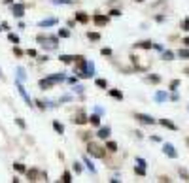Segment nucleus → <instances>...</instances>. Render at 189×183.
Segmentation results:
<instances>
[{
	"label": "nucleus",
	"instance_id": "39",
	"mask_svg": "<svg viewBox=\"0 0 189 183\" xmlns=\"http://www.w3.org/2000/svg\"><path fill=\"white\" fill-rule=\"evenodd\" d=\"M181 29H184V30H189V17L184 21V23H181Z\"/></svg>",
	"mask_w": 189,
	"mask_h": 183
},
{
	"label": "nucleus",
	"instance_id": "2",
	"mask_svg": "<svg viewBox=\"0 0 189 183\" xmlns=\"http://www.w3.org/2000/svg\"><path fill=\"white\" fill-rule=\"evenodd\" d=\"M40 44H42V47H46V49H57V38L55 36H40L36 38Z\"/></svg>",
	"mask_w": 189,
	"mask_h": 183
},
{
	"label": "nucleus",
	"instance_id": "17",
	"mask_svg": "<svg viewBox=\"0 0 189 183\" xmlns=\"http://www.w3.org/2000/svg\"><path fill=\"white\" fill-rule=\"evenodd\" d=\"M57 25V19H46V21H40V26H53Z\"/></svg>",
	"mask_w": 189,
	"mask_h": 183
},
{
	"label": "nucleus",
	"instance_id": "45",
	"mask_svg": "<svg viewBox=\"0 0 189 183\" xmlns=\"http://www.w3.org/2000/svg\"><path fill=\"white\" fill-rule=\"evenodd\" d=\"M181 44H185V45L189 47V36H187V38H184V42H181Z\"/></svg>",
	"mask_w": 189,
	"mask_h": 183
},
{
	"label": "nucleus",
	"instance_id": "33",
	"mask_svg": "<svg viewBox=\"0 0 189 183\" xmlns=\"http://www.w3.org/2000/svg\"><path fill=\"white\" fill-rule=\"evenodd\" d=\"M100 53L104 55V57H110V55H112V49H110V47H102V49H100Z\"/></svg>",
	"mask_w": 189,
	"mask_h": 183
},
{
	"label": "nucleus",
	"instance_id": "11",
	"mask_svg": "<svg viewBox=\"0 0 189 183\" xmlns=\"http://www.w3.org/2000/svg\"><path fill=\"white\" fill-rule=\"evenodd\" d=\"M96 136H99L100 140H106L110 136V129L108 126H102V129H99V132H96Z\"/></svg>",
	"mask_w": 189,
	"mask_h": 183
},
{
	"label": "nucleus",
	"instance_id": "1",
	"mask_svg": "<svg viewBox=\"0 0 189 183\" xmlns=\"http://www.w3.org/2000/svg\"><path fill=\"white\" fill-rule=\"evenodd\" d=\"M87 153L91 155V157H96V159H104V157H106V151H104V147L96 145V144H93V142L87 144Z\"/></svg>",
	"mask_w": 189,
	"mask_h": 183
},
{
	"label": "nucleus",
	"instance_id": "30",
	"mask_svg": "<svg viewBox=\"0 0 189 183\" xmlns=\"http://www.w3.org/2000/svg\"><path fill=\"white\" fill-rule=\"evenodd\" d=\"M13 168H15L17 172H27V168H25V164H21V163H15L13 164Z\"/></svg>",
	"mask_w": 189,
	"mask_h": 183
},
{
	"label": "nucleus",
	"instance_id": "42",
	"mask_svg": "<svg viewBox=\"0 0 189 183\" xmlns=\"http://www.w3.org/2000/svg\"><path fill=\"white\" fill-rule=\"evenodd\" d=\"M13 53H15V55H17V57H21V55H23V51H21V49H19V47H13Z\"/></svg>",
	"mask_w": 189,
	"mask_h": 183
},
{
	"label": "nucleus",
	"instance_id": "18",
	"mask_svg": "<svg viewBox=\"0 0 189 183\" xmlns=\"http://www.w3.org/2000/svg\"><path fill=\"white\" fill-rule=\"evenodd\" d=\"M61 60L65 62V64H70V62L76 60V57H72V55H61Z\"/></svg>",
	"mask_w": 189,
	"mask_h": 183
},
{
	"label": "nucleus",
	"instance_id": "25",
	"mask_svg": "<svg viewBox=\"0 0 189 183\" xmlns=\"http://www.w3.org/2000/svg\"><path fill=\"white\" fill-rule=\"evenodd\" d=\"M83 163H85V164H87V168H89V170H91V172H93V174L96 172V168L93 166V163H91V160H89L87 157H85V159H83Z\"/></svg>",
	"mask_w": 189,
	"mask_h": 183
},
{
	"label": "nucleus",
	"instance_id": "12",
	"mask_svg": "<svg viewBox=\"0 0 189 183\" xmlns=\"http://www.w3.org/2000/svg\"><path fill=\"white\" fill-rule=\"evenodd\" d=\"M134 47H142V49H151V47H157V44H153V42H140V44H134Z\"/></svg>",
	"mask_w": 189,
	"mask_h": 183
},
{
	"label": "nucleus",
	"instance_id": "41",
	"mask_svg": "<svg viewBox=\"0 0 189 183\" xmlns=\"http://www.w3.org/2000/svg\"><path fill=\"white\" fill-rule=\"evenodd\" d=\"M180 175H181L184 179H187V178H189V175H187V170H184V168H180Z\"/></svg>",
	"mask_w": 189,
	"mask_h": 183
},
{
	"label": "nucleus",
	"instance_id": "37",
	"mask_svg": "<svg viewBox=\"0 0 189 183\" xmlns=\"http://www.w3.org/2000/svg\"><path fill=\"white\" fill-rule=\"evenodd\" d=\"M15 123H17V125L21 126V129H25V126H27V125H25V121H23V119H21V117H17V119H15Z\"/></svg>",
	"mask_w": 189,
	"mask_h": 183
},
{
	"label": "nucleus",
	"instance_id": "29",
	"mask_svg": "<svg viewBox=\"0 0 189 183\" xmlns=\"http://www.w3.org/2000/svg\"><path fill=\"white\" fill-rule=\"evenodd\" d=\"M57 36H59V38H68V36H70V32H68L66 29H61V30H59V34H57Z\"/></svg>",
	"mask_w": 189,
	"mask_h": 183
},
{
	"label": "nucleus",
	"instance_id": "23",
	"mask_svg": "<svg viewBox=\"0 0 189 183\" xmlns=\"http://www.w3.org/2000/svg\"><path fill=\"white\" fill-rule=\"evenodd\" d=\"M178 57H180V59H189V49H180V51H178Z\"/></svg>",
	"mask_w": 189,
	"mask_h": 183
},
{
	"label": "nucleus",
	"instance_id": "31",
	"mask_svg": "<svg viewBox=\"0 0 189 183\" xmlns=\"http://www.w3.org/2000/svg\"><path fill=\"white\" fill-rule=\"evenodd\" d=\"M172 57H174L172 51H165V53H163V59H165V60H172Z\"/></svg>",
	"mask_w": 189,
	"mask_h": 183
},
{
	"label": "nucleus",
	"instance_id": "34",
	"mask_svg": "<svg viewBox=\"0 0 189 183\" xmlns=\"http://www.w3.org/2000/svg\"><path fill=\"white\" fill-rule=\"evenodd\" d=\"M74 172L76 174H81V164L80 163H74Z\"/></svg>",
	"mask_w": 189,
	"mask_h": 183
},
{
	"label": "nucleus",
	"instance_id": "21",
	"mask_svg": "<svg viewBox=\"0 0 189 183\" xmlns=\"http://www.w3.org/2000/svg\"><path fill=\"white\" fill-rule=\"evenodd\" d=\"M95 85L99 87V89H108V81H106V79H96Z\"/></svg>",
	"mask_w": 189,
	"mask_h": 183
},
{
	"label": "nucleus",
	"instance_id": "44",
	"mask_svg": "<svg viewBox=\"0 0 189 183\" xmlns=\"http://www.w3.org/2000/svg\"><path fill=\"white\" fill-rule=\"evenodd\" d=\"M136 163H138L140 166H146V160H144V159H136Z\"/></svg>",
	"mask_w": 189,
	"mask_h": 183
},
{
	"label": "nucleus",
	"instance_id": "9",
	"mask_svg": "<svg viewBox=\"0 0 189 183\" xmlns=\"http://www.w3.org/2000/svg\"><path fill=\"white\" fill-rule=\"evenodd\" d=\"M74 19L78 21V23H83V25H85L87 21H89V15H87V13H83V11H78V13L74 15Z\"/></svg>",
	"mask_w": 189,
	"mask_h": 183
},
{
	"label": "nucleus",
	"instance_id": "35",
	"mask_svg": "<svg viewBox=\"0 0 189 183\" xmlns=\"http://www.w3.org/2000/svg\"><path fill=\"white\" fill-rule=\"evenodd\" d=\"M110 15H112V17H119V15H121V10H112Z\"/></svg>",
	"mask_w": 189,
	"mask_h": 183
},
{
	"label": "nucleus",
	"instance_id": "20",
	"mask_svg": "<svg viewBox=\"0 0 189 183\" xmlns=\"http://www.w3.org/2000/svg\"><path fill=\"white\" fill-rule=\"evenodd\" d=\"M87 38H89L91 42H99V40H100V34H99V32H87Z\"/></svg>",
	"mask_w": 189,
	"mask_h": 183
},
{
	"label": "nucleus",
	"instance_id": "8",
	"mask_svg": "<svg viewBox=\"0 0 189 183\" xmlns=\"http://www.w3.org/2000/svg\"><path fill=\"white\" fill-rule=\"evenodd\" d=\"M13 15L15 17H23L25 15V4H13Z\"/></svg>",
	"mask_w": 189,
	"mask_h": 183
},
{
	"label": "nucleus",
	"instance_id": "24",
	"mask_svg": "<svg viewBox=\"0 0 189 183\" xmlns=\"http://www.w3.org/2000/svg\"><path fill=\"white\" fill-rule=\"evenodd\" d=\"M134 172L138 174V175H146V166H134Z\"/></svg>",
	"mask_w": 189,
	"mask_h": 183
},
{
	"label": "nucleus",
	"instance_id": "46",
	"mask_svg": "<svg viewBox=\"0 0 189 183\" xmlns=\"http://www.w3.org/2000/svg\"><path fill=\"white\" fill-rule=\"evenodd\" d=\"M136 2H144V0H136Z\"/></svg>",
	"mask_w": 189,
	"mask_h": 183
},
{
	"label": "nucleus",
	"instance_id": "5",
	"mask_svg": "<svg viewBox=\"0 0 189 183\" xmlns=\"http://www.w3.org/2000/svg\"><path fill=\"white\" fill-rule=\"evenodd\" d=\"M163 151H165V155H169L170 159H178V153H176V149H174L172 144H165L163 145Z\"/></svg>",
	"mask_w": 189,
	"mask_h": 183
},
{
	"label": "nucleus",
	"instance_id": "4",
	"mask_svg": "<svg viewBox=\"0 0 189 183\" xmlns=\"http://www.w3.org/2000/svg\"><path fill=\"white\" fill-rule=\"evenodd\" d=\"M87 121H89V117L83 113V111H78V113L72 117V123H74V125H85Z\"/></svg>",
	"mask_w": 189,
	"mask_h": 183
},
{
	"label": "nucleus",
	"instance_id": "15",
	"mask_svg": "<svg viewBox=\"0 0 189 183\" xmlns=\"http://www.w3.org/2000/svg\"><path fill=\"white\" fill-rule=\"evenodd\" d=\"M27 175H29V179H30V181H38V170H36V168L29 170V172H27Z\"/></svg>",
	"mask_w": 189,
	"mask_h": 183
},
{
	"label": "nucleus",
	"instance_id": "16",
	"mask_svg": "<svg viewBox=\"0 0 189 183\" xmlns=\"http://www.w3.org/2000/svg\"><path fill=\"white\" fill-rule=\"evenodd\" d=\"M53 129H55V132H57V134H65V126H62L59 121H53Z\"/></svg>",
	"mask_w": 189,
	"mask_h": 183
},
{
	"label": "nucleus",
	"instance_id": "7",
	"mask_svg": "<svg viewBox=\"0 0 189 183\" xmlns=\"http://www.w3.org/2000/svg\"><path fill=\"white\" fill-rule=\"evenodd\" d=\"M15 85H17V89H19V93H21V96H23V98H25V102H27V104H29V106H32V102H30V98H29V95H27V89L23 87V83H21V81H17V83H15Z\"/></svg>",
	"mask_w": 189,
	"mask_h": 183
},
{
	"label": "nucleus",
	"instance_id": "36",
	"mask_svg": "<svg viewBox=\"0 0 189 183\" xmlns=\"http://www.w3.org/2000/svg\"><path fill=\"white\" fill-rule=\"evenodd\" d=\"M55 4H72L74 0H53Z\"/></svg>",
	"mask_w": 189,
	"mask_h": 183
},
{
	"label": "nucleus",
	"instance_id": "19",
	"mask_svg": "<svg viewBox=\"0 0 189 183\" xmlns=\"http://www.w3.org/2000/svg\"><path fill=\"white\" fill-rule=\"evenodd\" d=\"M89 123L93 125V126H99V125H100V117L96 115V113H95V115H91V117H89Z\"/></svg>",
	"mask_w": 189,
	"mask_h": 183
},
{
	"label": "nucleus",
	"instance_id": "47",
	"mask_svg": "<svg viewBox=\"0 0 189 183\" xmlns=\"http://www.w3.org/2000/svg\"><path fill=\"white\" fill-rule=\"evenodd\" d=\"M187 145H189V138H187Z\"/></svg>",
	"mask_w": 189,
	"mask_h": 183
},
{
	"label": "nucleus",
	"instance_id": "14",
	"mask_svg": "<svg viewBox=\"0 0 189 183\" xmlns=\"http://www.w3.org/2000/svg\"><path fill=\"white\" fill-rule=\"evenodd\" d=\"M161 125H163V126H166V129H170V130H176L178 129V126L176 125H174L172 121H169V119H161V121H159Z\"/></svg>",
	"mask_w": 189,
	"mask_h": 183
},
{
	"label": "nucleus",
	"instance_id": "10",
	"mask_svg": "<svg viewBox=\"0 0 189 183\" xmlns=\"http://www.w3.org/2000/svg\"><path fill=\"white\" fill-rule=\"evenodd\" d=\"M53 85H55V83L49 79V77H44V79H40V89H44V91L49 89V87H53Z\"/></svg>",
	"mask_w": 189,
	"mask_h": 183
},
{
	"label": "nucleus",
	"instance_id": "28",
	"mask_svg": "<svg viewBox=\"0 0 189 183\" xmlns=\"http://www.w3.org/2000/svg\"><path fill=\"white\" fill-rule=\"evenodd\" d=\"M62 181H65V183H70V181H72V174H70V172H65V174H62Z\"/></svg>",
	"mask_w": 189,
	"mask_h": 183
},
{
	"label": "nucleus",
	"instance_id": "40",
	"mask_svg": "<svg viewBox=\"0 0 189 183\" xmlns=\"http://www.w3.org/2000/svg\"><path fill=\"white\" fill-rule=\"evenodd\" d=\"M17 74H19V79H25V70L23 68H17Z\"/></svg>",
	"mask_w": 189,
	"mask_h": 183
},
{
	"label": "nucleus",
	"instance_id": "43",
	"mask_svg": "<svg viewBox=\"0 0 189 183\" xmlns=\"http://www.w3.org/2000/svg\"><path fill=\"white\" fill-rule=\"evenodd\" d=\"M27 55H29V57H36V51H34V49H29V51H27Z\"/></svg>",
	"mask_w": 189,
	"mask_h": 183
},
{
	"label": "nucleus",
	"instance_id": "22",
	"mask_svg": "<svg viewBox=\"0 0 189 183\" xmlns=\"http://www.w3.org/2000/svg\"><path fill=\"white\" fill-rule=\"evenodd\" d=\"M106 149L112 151V153H115V151H117V144H115V142H108V144H106Z\"/></svg>",
	"mask_w": 189,
	"mask_h": 183
},
{
	"label": "nucleus",
	"instance_id": "38",
	"mask_svg": "<svg viewBox=\"0 0 189 183\" xmlns=\"http://www.w3.org/2000/svg\"><path fill=\"white\" fill-rule=\"evenodd\" d=\"M178 85H180V81H178V79H174V81L170 83V89H172V91H176V89H178Z\"/></svg>",
	"mask_w": 189,
	"mask_h": 183
},
{
	"label": "nucleus",
	"instance_id": "6",
	"mask_svg": "<svg viewBox=\"0 0 189 183\" xmlns=\"http://www.w3.org/2000/svg\"><path fill=\"white\" fill-rule=\"evenodd\" d=\"M136 119L140 123H144V125H153L155 123V119H153L151 115H146V113H136Z\"/></svg>",
	"mask_w": 189,
	"mask_h": 183
},
{
	"label": "nucleus",
	"instance_id": "27",
	"mask_svg": "<svg viewBox=\"0 0 189 183\" xmlns=\"http://www.w3.org/2000/svg\"><path fill=\"white\" fill-rule=\"evenodd\" d=\"M8 40H10V42H13V44H19V36H17V34H13V32H10V34H8Z\"/></svg>",
	"mask_w": 189,
	"mask_h": 183
},
{
	"label": "nucleus",
	"instance_id": "13",
	"mask_svg": "<svg viewBox=\"0 0 189 183\" xmlns=\"http://www.w3.org/2000/svg\"><path fill=\"white\" fill-rule=\"evenodd\" d=\"M108 93H110L112 98H115V100H123V93H121V91H117V89H110Z\"/></svg>",
	"mask_w": 189,
	"mask_h": 183
},
{
	"label": "nucleus",
	"instance_id": "26",
	"mask_svg": "<svg viewBox=\"0 0 189 183\" xmlns=\"http://www.w3.org/2000/svg\"><path fill=\"white\" fill-rule=\"evenodd\" d=\"M146 81H150V83H159L161 77H159V76H148V77H146Z\"/></svg>",
	"mask_w": 189,
	"mask_h": 183
},
{
	"label": "nucleus",
	"instance_id": "3",
	"mask_svg": "<svg viewBox=\"0 0 189 183\" xmlns=\"http://www.w3.org/2000/svg\"><path fill=\"white\" fill-rule=\"evenodd\" d=\"M93 23L96 26H106L110 23V17L108 15H102V13H95V15H93Z\"/></svg>",
	"mask_w": 189,
	"mask_h": 183
},
{
	"label": "nucleus",
	"instance_id": "48",
	"mask_svg": "<svg viewBox=\"0 0 189 183\" xmlns=\"http://www.w3.org/2000/svg\"><path fill=\"white\" fill-rule=\"evenodd\" d=\"M0 30H2V29H0Z\"/></svg>",
	"mask_w": 189,
	"mask_h": 183
},
{
	"label": "nucleus",
	"instance_id": "32",
	"mask_svg": "<svg viewBox=\"0 0 189 183\" xmlns=\"http://www.w3.org/2000/svg\"><path fill=\"white\" fill-rule=\"evenodd\" d=\"M155 100H159V102L166 100V93H157V95H155Z\"/></svg>",
	"mask_w": 189,
	"mask_h": 183
}]
</instances>
